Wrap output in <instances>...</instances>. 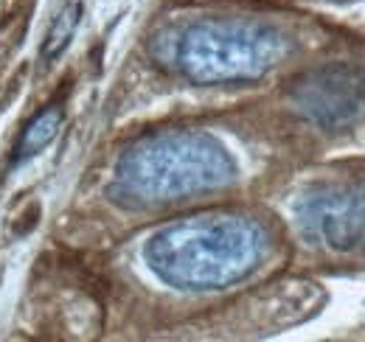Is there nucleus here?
<instances>
[{"instance_id": "f257e3e1", "label": "nucleus", "mask_w": 365, "mask_h": 342, "mask_svg": "<svg viewBox=\"0 0 365 342\" xmlns=\"http://www.w3.org/2000/svg\"><path fill=\"white\" fill-rule=\"evenodd\" d=\"M289 258L270 205H220L158 219L118 250L115 269L152 298L208 300L245 289Z\"/></svg>"}, {"instance_id": "f03ea898", "label": "nucleus", "mask_w": 365, "mask_h": 342, "mask_svg": "<svg viewBox=\"0 0 365 342\" xmlns=\"http://www.w3.org/2000/svg\"><path fill=\"white\" fill-rule=\"evenodd\" d=\"M267 129L182 124L146 129L98 174L96 197L115 214L158 222L160 214L230 200L270 171Z\"/></svg>"}, {"instance_id": "7ed1b4c3", "label": "nucleus", "mask_w": 365, "mask_h": 342, "mask_svg": "<svg viewBox=\"0 0 365 342\" xmlns=\"http://www.w3.org/2000/svg\"><path fill=\"white\" fill-rule=\"evenodd\" d=\"M298 48L292 20L259 14L166 17L143 40L146 62L185 87H256Z\"/></svg>"}, {"instance_id": "20e7f679", "label": "nucleus", "mask_w": 365, "mask_h": 342, "mask_svg": "<svg viewBox=\"0 0 365 342\" xmlns=\"http://www.w3.org/2000/svg\"><path fill=\"white\" fill-rule=\"evenodd\" d=\"M289 256L312 266H365V157L307 169L273 191Z\"/></svg>"}, {"instance_id": "39448f33", "label": "nucleus", "mask_w": 365, "mask_h": 342, "mask_svg": "<svg viewBox=\"0 0 365 342\" xmlns=\"http://www.w3.org/2000/svg\"><path fill=\"white\" fill-rule=\"evenodd\" d=\"M281 115L309 132H343L365 118V65L323 62L281 87Z\"/></svg>"}, {"instance_id": "423d86ee", "label": "nucleus", "mask_w": 365, "mask_h": 342, "mask_svg": "<svg viewBox=\"0 0 365 342\" xmlns=\"http://www.w3.org/2000/svg\"><path fill=\"white\" fill-rule=\"evenodd\" d=\"M62 121H65V101L62 98L48 101L46 107L26 124V129L20 132V138L14 143V152H11V166H23V163L34 160L48 143L56 138Z\"/></svg>"}, {"instance_id": "0eeeda50", "label": "nucleus", "mask_w": 365, "mask_h": 342, "mask_svg": "<svg viewBox=\"0 0 365 342\" xmlns=\"http://www.w3.org/2000/svg\"><path fill=\"white\" fill-rule=\"evenodd\" d=\"M82 14H85V6L82 0H68V6H62V11L53 17V23L48 26V34L40 48V59L43 62H56L65 51L71 40L76 37L79 31V23H82Z\"/></svg>"}, {"instance_id": "6e6552de", "label": "nucleus", "mask_w": 365, "mask_h": 342, "mask_svg": "<svg viewBox=\"0 0 365 342\" xmlns=\"http://www.w3.org/2000/svg\"><path fill=\"white\" fill-rule=\"evenodd\" d=\"M3 3H6V0H0V23H3Z\"/></svg>"}, {"instance_id": "1a4fd4ad", "label": "nucleus", "mask_w": 365, "mask_h": 342, "mask_svg": "<svg viewBox=\"0 0 365 342\" xmlns=\"http://www.w3.org/2000/svg\"><path fill=\"white\" fill-rule=\"evenodd\" d=\"M357 3H363V6H365V0H357Z\"/></svg>"}]
</instances>
